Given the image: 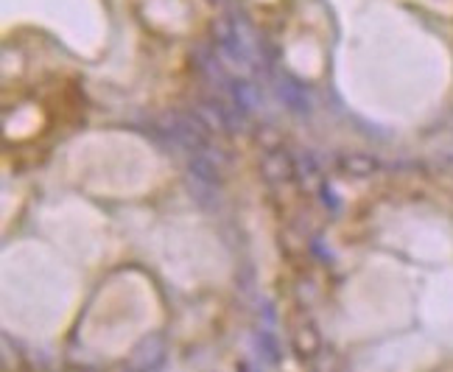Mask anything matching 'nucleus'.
I'll return each instance as SVG.
<instances>
[{
  "instance_id": "obj_3",
  "label": "nucleus",
  "mask_w": 453,
  "mask_h": 372,
  "mask_svg": "<svg viewBox=\"0 0 453 372\" xmlns=\"http://www.w3.org/2000/svg\"><path fill=\"white\" fill-rule=\"evenodd\" d=\"M294 347H297L303 356H313L317 350H322V336L317 333V328L305 325L294 333Z\"/></svg>"
},
{
  "instance_id": "obj_2",
  "label": "nucleus",
  "mask_w": 453,
  "mask_h": 372,
  "mask_svg": "<svg viewBox=\"0 0 453 372\" xmlns=\"http://www.w3.org/2000/svg\"><path fill=\"white\" fill-rule=\"evenodd\" d=\"M260 171H264V176L272 185H280V182H288L291 176L297 174V166L291 163V157L283 149H272L264 157V163H260Z\"/></svg>"
},
{
  "instance_id": "obj_5",
  "label": "nucleus",
  "mask_w": 453,
  "mask_h": 372,
  "mask_svg": "<svg viewBox=\"0 0 453 372\" xmlns=\"http://www.w3.org/2000/svg\"><path fill=\"white\" fill-rule=\"evenodd\" d=\"M257 342H264V347L257 350V353H264V359H269V361H277V359H280V345H277V339H274L272 333L260 330V333H257Z\"/></svg>"
},
{
  "instance_id": "obj_4",
  "label": "nucleus",
  "mask_w": 453,
  "mask_h": 372,
  "mask_svg": "<svg viewBox=\"0 0 453 372\" xmlns=\"http://www.w3.org/2000/svg\"><path fill=\"white\" fill-rule=\"evenodd\" d=\"M344 168H347V174L367 176V174H372L378 168V163H375L372 157H367V154H353V157L344 159Z\"/></svg>"
},
{
  "instance_id": "obj_1",
  "label": "nucleus",
  "mask_w": 453,
  "mask_h": 372,
  "mask_svg": "<svg viewBox=\"0 0 453 372\" xmlns=\"http://www.w3.org/2000/svg\"><path fill=\"white\" fill-rule=\"evenodd\" d=\"M168 345L160 333H149L137 342L127 356V372H157L165 364Z\"/></svg>"
}]
</instances>
